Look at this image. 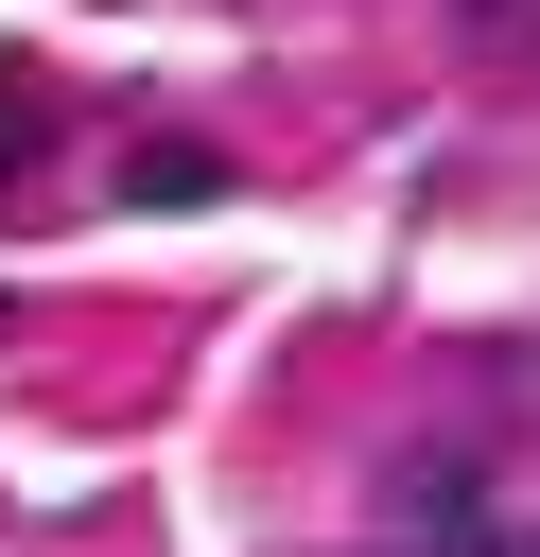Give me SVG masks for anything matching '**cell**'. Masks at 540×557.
Returning a JSON list of instances; mask_svg holds the SVG:
<instances>
[{"instance_id":"cell-1","label":"cell","mask_w":540,"mask_h":557,"mask_svg":"<svg viewBox=\"0 0 540 557\" xmlns=\"http://www.w3.org/2000/svg\"><path fill=\"white\" fill-rule=\"evenodd\" d=\"M122 191H157V209H209V191H226V157H209V139H139V157H122Z\"/></svg>"},{"instance_id":"cell-2","label":"cell","mask_w":540,"mask_h":557,"mask_svg":"<svg viewBox=\"0 0 540 557\" xmlns=\"http://www.w3.org/2000/svg\"><path fill=\"white\" fill-rule=\"evenodd\" d=\"M453 17H470V52H488V70H540V0H453Z\"/></svg>"},{"instance_id":"cell-3","label":"cell","mask_w":540,"mask_h":557,"mask_svg":"<svg viewBox=\"0 0 540 557\" xmlns=\"http://www.w3.org/2000/svg\"><path fill=\"white\" fill-rule=\"evenodd\" d=\"M17 122H35V87H0V157H17Z\"/></svg>"}]
</instances>
